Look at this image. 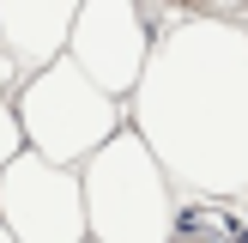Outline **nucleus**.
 Listing matches in <instances>:
<instances>
[{
    "label": "nucleus",
    "instance_id": "obj_8",
    "mask_svg": "<svg viewBox=\"0 0 248 243\" xmlns=\"http://www.w3.org/2000/svg\"><path fill=\"white\" fill-rule=\"evenodd\" d=\"M0 243H12V237H0Z\"/></svg>",
    "mask_w": 248,
    "mask_h": 243
},
{
    "label": "nucleus",
    "instance_id": "obj_5",
    "mask_svg": "<svg viewBox=\"0 0 248 243\" xmlns=\"http://www.w3.org/2000/svg\"><path fill=\"white\" fill-rule=\"evenodd\" d=\"M73 55L97 91H127L145 73V24L133 6H85L73 18Z\"/></svg>",
    "mask_w": 248,
    "mask_h": 243
},
{
    "label": "nucleus",
    "instance_id": "obj_2",
    "mask_svg": "<svg viewBox=\"0 0 248 243\" xmlns=\"http://www.w3.org/2000/svg\"><path fill=\"white\" fill-rule=\"evenodd\" d=\"M85 219L103 243H170L176 207L164 189V164L145 152L140 134H121L91 158L85 176Z\"/></svg>",
    "mask_w": 248,
    "mask_h": 243
},
{
    "label": "nucleus",
    "instance_id": "obj_3",
    "mask_svg": "<svg viewBox=\"0 0 248 243\" xmlns=\"http://www.w3.org/2000/svg\"><path fill=\"white\" fill-rule=\"evenodd\" d=\"M24 122L48 158H85V152H103L109 128H115V104L79 67H48L24 97Z\"/></svg>",
    "mask_w": 248,
    "mask_h": 243
},
{
    "label": "nucleus",
    "instance_id": "obj_4",
    "mask_svg": "<svg viewBox=\"0 0 248 243\" xmlns=\"http://www.w3.org/2000/svg\"><path fill=\"white\" fill-rule=\"evenodd\" d=\"M0 207L18 243H79L85 231V189L48 158H18L0 176Z\"/></svg>",
    "mask_w": 248,
    "mask_h": 243
},
{
    "label": "nucleus",
    "instance_id": "obj_6",
    "mask_svg": "<svg viewBox=\"0 0 248 243\" xmlns=\"http://www.w3.org/2000/svg\"><path fill=\"white\" fill-rule=\"evenodd\" d=\"M6 36H12V49H24V55H55V49L73 36V12L67 6H12L6 12Z\"/></svg>",
    "mask_w": 248,
    "mask_h": 243
},
{
    "label": "nucleus",
    "instance_id": "obj_1",
    "mask_svg": "<svg viewBox=\"0 0 248 243\" xmlns=\"http://www.w3.org/2000/svg\"><path fill=\"white\" fill-rule=\"evenodd\" d=\"M140 140L194 194L248 189V31L188 18L140 73Z\"/></svg>",
    "mask_w": 248,
    "mask_h": 243
},
{
    "label": "nucleus",
    "instance_id": "obj_7",
    "mask_svg": "<svg viewBox=\"0 0 248 243\" xmlns=\"http://www.w3.org/2000/svg\"><path fill=\"white\" fill-rule=\"evenodd\" d=\"M12 152H18V122H12V109L0 104V164H6Z\"/></svg>",
    "mask_w": 248,
    "mask_h": 243
}]
</instances>
